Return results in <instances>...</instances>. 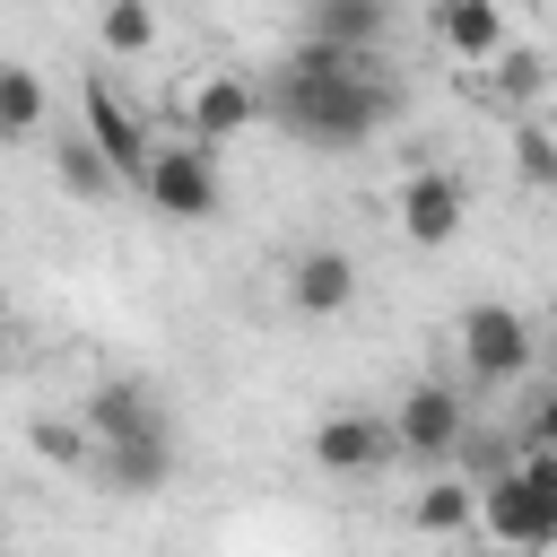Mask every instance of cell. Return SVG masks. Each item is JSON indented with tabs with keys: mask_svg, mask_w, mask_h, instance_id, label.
<instances>
[{
	"mask_svg": "<svg viewBox=\"0 0 557 557\" xmlns=\"http://www.w3.org/2000/svg\"><path fill=\"white\" fill-rule=\"evenodd\" d=\"M261 122H278L305 148H366L374 131L400 122V87L383 78V52H339L305 35L261 87Z\"/></svg>",
	"mask_w": 557,
	"mask_h": 557,
	"instance_id": "1",
	"label": "cell"
},
{
	"mask_svg": "<svg viewBox=\"0 0 557 557\" xmlns=\"http://www.w3.org/2000/svg\"><path fill=\"white\" fill-rule=\"evenodd\" d=\"M139 200L165 218V226H209L226 209V183H218V148L200 139H174V148H148V174H139Z\"/></svg>",
	"mask_w": 557,
	"mask_h": 557,
	"instance_id": "2",
	"label": "cell"
},
{
	"mask_svg": "<svg viewBox=\"0 0 557 557\" xmlns=\"http://www.w3.org/2000/svg\"><path fill=\"white\" fill-rule=\"evenodd\" d=\"M453 348H461V374L470 383H522L531 366H540V331L513 313V305H470L461 313V331H453Z\"/></svg>",
	"mask_w": 557,
	"mask_h": 557,
	"instance_id": "3",
	"label": "cell"
},
{
	"mask_svg": "<svg viewBox=\"0 0 557 557\" xmlns=\"http://www.w3.org/2000/svg\"><path fill=\"white\" fill-rule=\"evenodd\" d=\"M479 531L505 548H557V496L540 479H522V461H513V470L479 479Z\"/></svg>",
	"mask_w": 557,
	"mask_h": 557,
	"instance_id": "4",
	"label": "cell"
},
{
	"mask_svg": "<svg viewBox=\"0 0 557 557\" xmlns=\"http://www.w3.org/2000/svg\"><path fill=\"white\" fill-rule=\"evenodd\" d=\"M78 113H87L78 131L104 148V165L122 174V191H139V174H148V148H157V139H148V122L122 104V87H113V78H87V87H78Z\"/></svg>",
	"mask_w": 557,
	"mask_h": 557,
	"instance_id": "5",
	"label": "cell"
},
{
	"mask_svg": "<svg viewBox=\"0 0 557 557\" xmlns=\"http://www.w3.org/2000/svg\"><path fill=\"white\" fill-rule=\"evenodd\" d=\"M461 435H470V400H461L453 383H409V392L392 400V444H400V453L444 461Z\"/></svg>",
	"mask_w": 557,
	"mask_h": 557,
	"instance_id": "6",
	"label": "cell"
},
{
	"mask_svg": "<svg viewBox=\"0 0 557 557\" xmlns=\"http://www.w3.org/2000/svg\"><path fill=\"white\" fill-rule=\"evenodd\" d=\"M305 453H313V470H331V479H366V470H383L400 444H392V418H374V409H322Z\"/></svg>",
	"mask_w": 557,
	"mask_h": 557,
	"instance_id": "7",
	"label": "cell"
},
{
	"mask_svg": "<svg viewBox=\"0 0 557 557\" xmlns=\"http://www.w3.org/2000/svg\"><path fill=\"white\" fill-rule=\"evenodd\" d=\"M400 235L418 244V252H435V244H453L461 235V218H470V191H461V174H444V165H418V174H400Z\"/></svg>",
	"mask_w": 557,
	"mask_h": 557,
	"instance_id": "8",
	"label": "cell"
},
{
	"mask_svg": "<svg viewBox=\"0 0 557 557\" xmlns=\"http://www.w3.org/2000/svg\"><path fill=\"white\" fill-rule=\"evenodd\" d=\"M287 305H296L305 322H339V313L357 305V261H348V244H305V252L287 261Z\"/></svg>",
	"mask_w": 557,
	"mask_h": 557,
	"instance_id": "9",
	"label": "cell"
},
{
	"mask_svg": "<svg viewBox=\"0 0 557 557\" xmlns=\"http://www.w3.org/2000/svg\"><path fill=\"white\" fill-rule=\"evenodd\" d=\"M183 122H191V139H200V148H218V139H244V131L261 122V87H252L244 70H209V78L183 96Z\"/></svg>",
	"mask_w": 557,
	"mask_h": 557,
	"instance_id": "10",
	"label": "cell"
},
{
	"mask_svg": "<svg viewBox=\"0 0 557 557\" xmlns=\"http://www.w3.org/2000/svg\"><path fill=\"white\" fill-rule=\"evenodd\" d=\"M78 426H87L96 444H131V435H157L165 409H157V392H148L139 374H104V383L78 400Z\"/></svg>",
	"mask_w": 557,
	"mask_h": 557,
	"instance_id": "11",
	"label": "cell"
},
{
	"mask_svg": "<svg viewBox=\"0 0 557 557\" xmlns=\"http://www.w3.org/2000/svg\"><path fill=\"white\" fill-rule=\"evenodd\" d=\"M96 479H104V496H165L174 487V426L131 435V444H96Z\"/></svg>",
	"mask_w": 557,
	"mask_h": 557,
	"instance_id": "12",
	"label": "cell"
},
{
	"mask_svg": "<svg viewBox=\"0 0 557 557\" xmlns=\"http://www.w3.org/2000/svg\"><path fill=\"white\" fill-rule=\"evenodd\" d=\"M435 44L453 61H470V70H487L513 35H505V9L496 0H435Z\"/></svg>",
	"mask_w": 557,
	"mask_h": 557,
	"instance_id": "13",
	"label": "cell"
},
{
	"mask_svg": "<svg viewBox=\"0 0 557 557\" xmlns=\"http://www.w3.org/2000/svg\"><path fill=\"white\" fill-rule=\"evenodd\" d=\"M305 35H313V44H339V52H383L392 0H313V9H305Z\"/></svg>",
	"mask_w": 557,
	"mask_h": 557,
	"instance_id": "14",
	"label": "cell"
},
{
	"mask_svg": "<svg viewBox=\"0 0 557 557\" xmlns=\"http://www.w3.org/2000/svg\"><path fill=\"white\" fill-rule=\"evenodd\" d=\"M409 531H426V540L479 531V487H470V479H426V487L409 496Z\"/></svg>",
	"mask_w": 557,
	"mask_h": 557,
	"instance_id": "15",
	"label": "cell"
},
{
	"mask_svg": "<svg viewBox=\"0 0 557 557\" xmlns=\"http://www.w3.org/2000/svg\"><path fill=\"white\" fill-rule=\"evenodd\" d=\"M52 113V87L35 61H0V139H35Z\"/></svg>",
	"mask_w": 557,
	"mask_h": 557,
	"instance_id": "16",
	"label": "cell"
},
{
	"mask_svg": "<svg viewBox=\"0 0 557 557\" xmlns=\"http://www.w3.org/2000/svg\"><path fill=\"white\" fill-rule=\"evenodd\" d=\"M52 174H61V191H70V200H113V191H122V174L104 165V148H96L87 131L52 139Z\"/></svg>",
	"mask_w": 557,
	"mask_h": 557,
	"instance_id": "17",
	"label": "cell"
},
{
	"mask_svg": "<svg viewBox=\"0 0 557 557\" xmlns=\"http://www.w3.org/2000/svg\"><path fill=\"white\" fill-rule=\"evenodd\" d=\"M96 44H104L113 61H148V52H157V0H104Z\"/></svg>",
	"mask_w": 557,
	"mask_h": 557,
	"instance_id": "18",
	"label": "cell"
},
{
	"mask_svg": "<svg viewBox=\"0 0 557 557\" xmlns=\"http://www.w3.org/2000/svg\"><path fill=\"white\" fill-rule=\"evenodd\" d=\"M487 96H496V104H540V96H548V61H540L531 44H505V52L487 61Z\"/></svg>",
	"mask_w": 557,
	"mask_h": 557,
	"instance_id": "19",
	"label": "cell"
},
{
	"mask_svg": "<svg viewBox=\"0 0 557 557\" xmlns=\"http://www.w3.org/2000/svg\"><path fill=\"white\" fill-rule=\"evenodd\" d=\"M505 148H513V174H522L531 191H557V131H548L540 113H522Z\"/></svg>",
	"mask_w": 557,
	"mask_h": 557,
	"instance_id": "20",
	"label": "cell"
},
{
	"mask_svg": "<svg viewBox=\"0 0 557 557\" xmlns=\"http://www.w3.org/2000/svg\"><path fill=\"white\" fill-rule=\"evenodd\" d=\"M26 444H35L52 470H96V435H87L78 418H35V426H26Z\"/></svg>",
	"mask_w": 557,
	"mask_h": 557,
	"instance_id": "21",
	"label": "cell"
},
{
	"mask_svg": "<svg viewBox=\"0 0 557 557\" xmlns=\"http://www.w3.org/2000/svg\"><path fill=\"white\" fill-rule=\"evenodd\" d=\"M513 444H557V383H540V392H531V409H522Z\"/></svg>",
	"mask_w": 557,
	"mask_h": 557,
	"instance_id": "22",
	"label": "cell"
},
{
	"mask_svg": "<svg viewBox=\"0 0 557 557\" xmlns=\"http://www.w3.org/2000/svg\"><path fill=\"white\" fill-rule=\"evenodd\" d=\"M540 357H548V383H557V339H548V348H540Z\"/></svg>",
	"mask_w": 557,
	"mask_h": 557,
	"instance_id": "23",
	"label": "cell"
},
{
	"mask_svg": "<svg viewBox=\"0 0 557 557\" xmlns=\"http://www.w3.org/2000/svg\"><path fill=\"white\" fill-rule=\"evenodd\" d=\"M0 331H9V287H0Z\"/></svg>",
	"mask_w": 557,
	"mask_h": 557,
	"instance_id": "24",
	"label": "cell"
},
{
	"mask_svg": "<svg viewBox=\"0 0 557 557\" xmlns=\"http://www.w3.org/2000/svg\"><path fill=\"white\" fill-rule=\"evenodd\" d=\"M305 9H313V0H305Z\"/></svg>",
	"mask_w": 557,
	"mask_h": 557,
	"instance_id": "25",
	"label": "cell"
}]
</instances>
